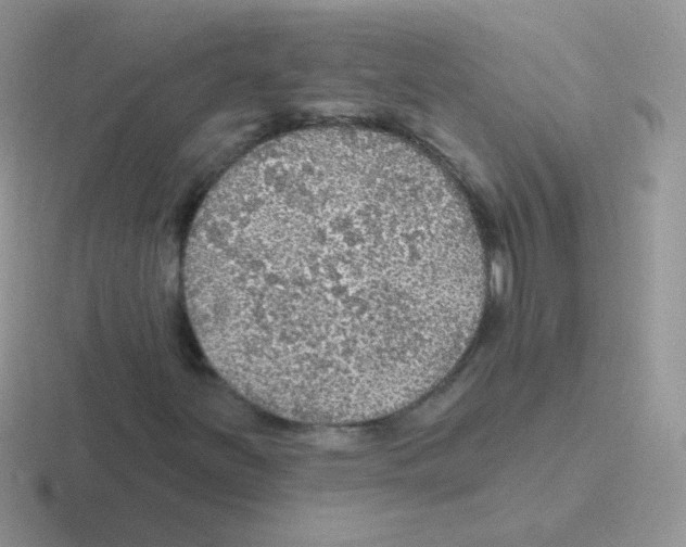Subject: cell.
<instances>
[{"instance_id":"obj_1","label":"cell","mask_w":686,"mask_h":547,"mask_svg":"<svg viewBox=\"0 0 686 547\" xmlns=\"http://www.w3.org/2000/svg\"><path fill=\"white\" fill-rule=\"evenodd\" d=\"M183 289L215 371L278 417L351 424L399 411L459 361L485 268L445 174L394 136L353 126L257 145L190 228Z\"/></svg>"}]
</instances>
